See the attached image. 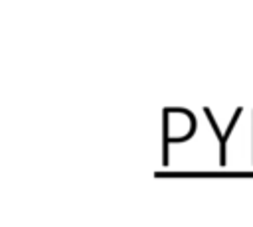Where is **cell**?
<instances>
[{
	"label": "cell",
	"instance_id": "6da1fadb",
	"mask_svg": "<svg viewBox=\"0 0 253 227\" xmlns=\"http://www.w3.org/2000/svg\"><path fill=\"white\" fill-rule=\"evenodd\" d=\"M196 134V116L182 107H166L162 114V162L168 164V146L190 140Z\"/></svg>",
	"mask_w": 253,
	"mask_h": 227
},
{
	"label": "cell",
	"instance_id": "7a4b0ae2",
	"mask_svg": "<svg viewBox=\"0 0 253 227\" xmlns=\"http://www.w3.org/2000/svg\"><path fill=\"white\" fill-rule=\"evenodd\" d=\"M202 111H204V114H206V118L210 120V124H211V130H213V132H215V136H217V142H219V164H221V166H225V152H227V138H229V134L233 132V126L237 124V120H239V116H241V113H243V109H241V107H237V109H235V113L231 114V120H229V124H227V128H225V132H221V130H219V126H217V122H215V118H213V114H211V109H208V107H204Z\"/></svg>",
	"mask_w": 253,
	"mask_h": 227
}]
</instances>
